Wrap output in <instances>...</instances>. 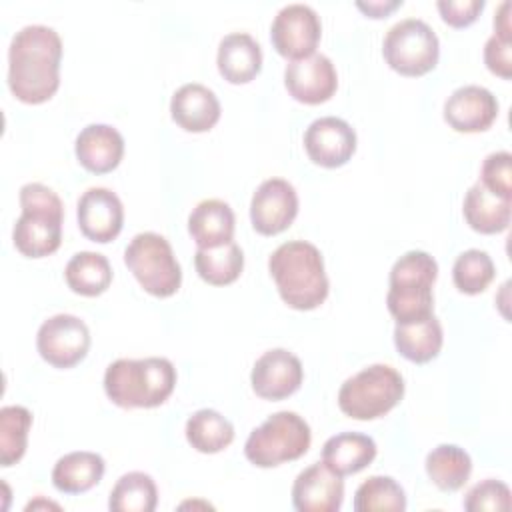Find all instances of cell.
Listing matches in <instances>:
<instances>
[{"label": "cell", "instance_id": "8d00e7d4", "mask_svg": "<svg viewBox=\"0 0 512 512\" xmlns=\"http://www.w3.org/2000/svg\"><path fill=\"white\" fill-rule=\"evenodd\" d=\"M436 8L446 24L464 28L478 18L484 8V0H438Z\"/></svg>", "mask_w": 512, "mask_h": 512}, {"label": "cell", "instance_id": "f546056e", "mask_svg": "<svg viewBox=\"0 0 512 512\" xmlns=\"http://www.w3.org/2000/svg\"><path fill=\"white\" fill-rule=\"evenodd\" d=\"M194 266L204 282L212 286H226L240 276L244 268V254L236 242L198 248L194 254Z\"/></svg>", "mask_w": 512, "mask_h": 512}, {"label": "cell", "instance_id": "3957f363", "mask_svg": "<svg viewBox=\"0 0 512 512\" xmlns=\"http://www.w3.org/2000/svg\"><path fill=\"white\" fill-rule=\"evenodd\" d=\"M176 386V368L168 358H118L104 372L106 396L120 408H154Z\"/></svg>", "mask_w": 512, "mask_h": 512}, {"label": "cell", "instance_id": "ffe728a7", "mask_svg": "<svg viewBox=\"0 0 512 512\" xmlns=\"http://www.w3.org/2000/svg\"><path fill=\"white\" fill-rule=\"evenodd\" d=\"M172 120L186 132H208L220 120V102L204 84H184L170 100Z\"/></svg>", "mask_w": 512, "mask_h": 512}, {"label": "cell", "instance_id": "1f68e13d", "mask_svg": "<svg viewBox=\"0 0 512 512\" xmlns=\"http://www.w3.org/2000/svg\"><path fill=\"white\" fill-rule=\"evenodd\" d=\"M352 506L356 512H404L406 494L394 478L370 476L356 488Z\"/></svg>", "mask_w": 512, "mask_h": 512}, {"label": "cell", "instance_id": "74e56055", "mask_svg": "<svg viewBox=\"0 0 512 512\" xmlns=\"http://www.w3.org/2000/svg\"><path fill=\"white\" fill-rule=\"evenodd\" d=\"M510 40H504L492 34L484 44V62L488 70L502 78H512V56H510Z\"/></svg>", "mask_w": 512, "mask_h": 512}, {"label": "cell", "instance_id": "9a60e30c", "mask_svg": "<svg viewBox=\"0 0 512 512\" xmlns=\"http://www.w3.org/2000/svg\"><path fill=\"white\" fill-rule=\"evenodd\" d=\"M304 378L298 356L284 348L264 352L252 366V390L264 400H282L294 394Z\"/></svg>", "mask_w": 512, "mask_h": 512}, {"label": "cell", "instance_id": "6da1fadb", "mask_svg": "<svg viewBox=\"0 0 512 512\" xmlns=\"http://www.w3.org/2000/svg\"><path fill=\"white\" fill-rule=\"evenodd\" d=\"M62 40L44 24L20 28L8 48V86L24 104L50 100L60 86Z\"/></svg>", "mask_w": 512, "mask_h": 512}, {"label": "cell", "instance_id": "8992f818", "mask_svg": "<svg viewBox=\"0 0 512 512\" xmlns=\"http://www.w3.org/2000/svg\"><path fill=\"white\" fill-rule=\"evenodd\" d=\"M402 396V374L388 364H372L344 380L338 390V406L354 420H374L390 412Z\"/></svg>", "mask_w": 512, "mask_h": 512}, {"label": "cell", "instance_id": "ba28073f", "mask_svg": "<svg viewBox=\"0 0 512 512\" xmlns=\"http://www.w3.org/2000/svg\"><path fill=\"white\" fill-rule=\"evenodd\" d=\"M124 262L140 286L152 296L168 298L182 284V270L172 246L156 232L136 234L124 250Z\"/></svg>", "mask_w": 512, "mask_h": 512}, {"label": "cell", "instance_id": "2e32d148", "mask_svg": "<svg viewBox=\"0 0 512 512\" xmlns=\"http://www.w3.org/2000/svg\"><path fill=\"white\" fill-rule=\"evenodd\" d=\"M76 216L82 234L100 244L114 240L124 224V208L120 198L102 186L88 188L80 196Z\"/></svg>", "mask_w": 512, "mask_h": 512}, {"label": "cell", "instance_id": "7c38bea8", "mask_svg": "<svg viewBox=\"0 0 512 512\" xmlns=\"http://www.w3.org/2000/svg\"><path fill=\"white\" fill-rule=\"evenodd\" d=\"M298 214V194L284 178L264 180L250 202V220L258 234L274 236L284 232Z\"/></svg>", "mask_w": 512, "mask_h": 512}, {"label": "cell", "instance_id": "484cf974", "mask_svg": "<svg viewBox=\"0 0 512 512\" xmlns=\"http://www.w3.org/2000/svg\"><path fill=\"white\" fill-rule=\"evenodd\" d=\"M444 342L440 320L432 314L418 322L396 324L394 344L400 356L414 364H426L440 354Z\"/></svg>", "mask_w": 512, "mask_h": 512}, {"label": "cell", "instance_id": "e0dca14e", "mask_svg": "<svg viewBox=\"0 0 512 512\" xmlns=\"http://www.w3.org/2000/svg\"><path fill=\"white\" fill-rule=\"evenodd\" d=\"M344 500L342 476L324 462L304 468L292 484V504L298 512H336Z\"/></svg>", "mask_w": 512, "mask_h": 512}, {"label": "cell", "instance_id": "7402d4cb", "mask_svg": "<svg viewBox=\"0 0 512 512\" xmlns=\"http://www.w3.org/2000/svg\"><path fill=\"white\" fill-rule=\"evenodd\" d=\"M188 232L198 248H214L232 242L234 212L224 200H202L188 216Z\"/></svg>", "mask_w": 512, "mask_h": 512}, {"label": "cell", "instance_id": "f1b7e54d", "mask_svg": "<svg viewBox=\"0 0 512 512\" xmlns=\"http://www.w3.org/2000/svg\"><path fill=\"white\" fill-rule=\"evenodd\" d=\"M186 440L202 454H216L234 440V426L218 410L202 408L186 420Z\"/></svg>", "mask_w": 512, "mask_h": 512}, {"label": "cell", "instance_id": "9c48e42d", "mask_svg": "<svg viewBox=\"0 0 512 512\" xmlns=\"http://www.w3.org/2000/svg\"><path fill=\"white\" fill-rule=\"evenodd\" d=\"M386 64L402 76H422L438 64L440 42L436 32L420 18L396 22L384 36Z\"/></svg>", "mask_w": 512, "mask_h": 512}, {"label": "cell", "instance_id": "603a6c76", "mask_svg": "<svg viewBox=\"0 0 512 512\" xmlns=\"http://www.w3.org/2000/svg\"><path fill=\"white\" fill-rule=\"evenodd\" d=\"M376 442L360 432H340L322 446V462L338 476L364 470L376 458Z\"/></svg>", "mask_w": 512, "mask_h": 512}, {"label": "cell", "instance_id": "ac0fdd59", "mask_svg": "<svg viewBox=\"0 0 512 512\" xmlns=\"http://www.w3.org/2000/svg\"><path fill=\"white\" fill-rule=\"evenodd\" d=\"M498 116L496 96L476 84L456 88L444 102V120L456 132H484Z\"/></svg>", "mask_w": 512, "mask_h": 512}, {"label": "cell", "instance_id": "d590c367", "mask_svg": "<svg viewBox=\"0 0 512 512\" xmlns=\"http://www.w3.org/2000/svg\"><path fill=\"white\" fill-rule=\"evenodd\" d=\"M484 188L492 194L510 200L512 198V154L506 150L492 152L484 158L480 180Z\"/></svg>", "mask_w": 512, "mask_h": 512}, {"label": "cell", "instance_id": "e575fe53", "mask_svg": "<svg viewBox=\"0 0 512 512\" xmlns=\"http://www.w3.org/2000/svg\"><path fill=\"white\" fill-rule=\"evenodd\" d=\"M464 508L468 512H508L510 510V488L494 478L474 484L466 498Z\"/></svg>", "mask_w": 512, "mask_h": 512}, {"label": "cell", "instance_id": "d6a6232c", "mask_svg": "<svg viewBox=\"0 0 512 512\" xmlns=\"http://www.w3.org/2000/svg\"><path fill=\"white\" fill-rule=\"evenodd\" d=\"M32 414L24 406H4L0 410V464H16L26 452Z\"/></svg>", "mask_w": 512, "mask_h": 512}, {"label": "cell", "instance_id": "cb8c5ba5", "mask_svg": "<svg viewBox=\"0 0 512 512\" xmlns=\"http://www.w3.org/2000/svg\"><path fill=\"white\" fill-rule=\"evenodd\" d=\"M104 468V458L96 452H68L54 464L52 484L64 494H82L102 480Z\"/></svg>", "mask_w": 512, "mask_h": 512}, {"label": "cell", "instance_id": "277c9868", "mask_svg": "<svg viewBox=\"0 0 512 512\" xmlns=\"http://www.w3.org/2000/svg\"><path fill=\"white\" fill-rule=\"evenodd\" d=\"M22 214L12 232L14 246L28 258H44L60 248L64 206L54 190L40 182L20 188Z\"/></svg>", "mask_w": 512, "mask_h": 512}, {"label": "cell", "instance_id": "83f0119b", "mask_svg": "<svg viewBox=\"0 0 512 512\" xmlns=\"http://www.w3.org/2000/svg\"><path fill=\"white\" fill-rule=\"evenodd\" d=\"M64 278L72 292L82 296H98L106 292L112 282V266L104 254L84 250L68 260Z\"/></svg>", "mask_w": 512, "mask_h": 512}, {"label": "cell", "instance_id": "4fadbf2b", "mask_svg": "<svg viewBox=\"0 0 512 512\" xmlns=\"http://www.w3.org/2000/svg\"><path fill=\"white\" fill-rule=\"evenodd\" d=\"M284 86L294 100L314 106L332 98L338 88V74L328 56L314 52L286 64Z\"/></svg>", "mask_w": 512, "mask_h": 512}, {"label": "cell", "instance_id": "ab89813d", "mask_svg": "<svg viewBox=\"0 0 512 512\" xmlns=\"http://www.w3.org/2000/svg\"><path fill=\"white\" fill-rule=\"evenodd\" d=\"M508 10H510V2H502L496 16H494V28H496V36L504 38V40H510V16H508Z\"/></svg>", "mask_w": 512, "mask_h": 512}, {"label": "cell", "instance_id": "5b68a950", "mask_svg": "<svg viewBox=\"0 0 512 512\" xmlns=\"http://www.w3.org/2000/svg\"><path fill=\"white\" fill-rule=\"evenodd\" d=\"M436 276L438 264L424 250H410L394 262L386 306L396 324L418 322L434 314L432 286Z\"/></svg>", "mask_w": 512, "mask_h": 512}, {"label": "cell", "instance_id": "5bb4252c", "mask_svg": "<svg viewBox=\"0 0 512 512\" xmlns=\"http://www.w3.org/2000/svg\"><path fill=\"white\" fill-rule=\"evenodd\" d=\"M304 148L314 164L338 168L356 152V132L342 118L322 116L306 128Z\"/></svg>", "mask_w": 512, "mask_h": 512}, {"label": "cell", "instance_id": "52a82bcc", "mask_svg": "<svg viewBox=\"0 0 512 512\" xmlns=\"http://www.w3.org/2000/svg\"><path fill=\"white\" fill-rule=\"evenodd\" d=\"M310 442L312 432L308 422L296 412L280 410L250 432L244 454L254 466L272 468L304 456Z\"/></svg>", "mask_w": 512, "mask_h": 512}, {"label": "cell", "instance_id": "836d02e7", "mask_svg": "<svg viewBox=\"0 0 512 512\" xmlns=\"http://www.w3.org/2000/svg\"><path fill=\"white\" fill-rule=\"evenodd\" d=\"M496 268L488 252L470 248L462 252L454 266H452V280L454 286L464 294H480L488 288V284L494 280Z\"/></svg>", "mask_w": 512, "mask_h": 512}, {"label": "cell", "instance_id": "4dcf8cb0", "mask_svg": "<svg viewBox=\"0 0 512 512\" xmlns=\"http://www.w3.org/2000/svg\"><path fill=\"white\" fill-rule=\"evenodd\" d=\"M158 504V490L152 476L144 472H128L114 484L108 508L112 512H152Z\"/></svg>", "mask_w": 512, "mask_h": 512}, {"label": "cell", "instance_id": "f35d334b", "mask_svg": "<svg viewBox=\"0 0 512 512\" xmlns=\"http://www.w3.org/2000/svg\"><path fill=\"white\" fill-rule=\"evenodd\" d=\"M356 6L370 18H386L392 10L402 6V0H376V2H356Z\"/></svg>", "mask_w": 512, "mask_h": 512}, {"label": "cell", "instance_id": "d6986e66", "mask_svg": "<svg viewBox=\"0 0 512 512\" xmlns=\"http://www.w3.org/2000/svg\"><path fill=\"white\" fill-rule=\"evenodd\" d=\"M78 162L94 174L112 172L124 154L122 134L108 124H88L74 142Z\"/></svg>", "mask_w": 512, "mask_h": 512}, {"label": "cell", "instance_id": "7a4b0ae2", "mask_svg": "<svg viewBox=\"0 0 512 512\" xmlns=\"http://www.w3.org/2000/svg\"><path fill=\"white\" fill-rule=\"evenodd\" d=\"M280 298L294 310H314L328 296V276L320 250L306 240L280 244L268 258Z\"/></svg>", "mask_w": 512, "mask_h": 512}, {"label": "cell", "instance_id": "d4e9b609", "mask_svg": "<svg viewBox=\"0 0 512 512\" xmlns=\"http://www.w3.org/2000/svg\"><path fill=\"white\" fill-rule=\"evenodd\" d=\"M462 212L468 226L480 234H498L510 224V200L492 194L480 182L468 188Z\"/></svg>", "mask_w": 512, "mask_h": 512}, {"label": "cell", "instance_id": "8fae6325", "mask_svg": "<svg viewBox=\"0 0 512 512\" xmlns=\"http://www.w3.org/2000/svg\"><path fill=\"white\" fill-rule=\"evenodd\" d=\"M322 34L316 10L308 4H288L278 10L270 26V40L276 52L290 60L312 56Z\"/></svg>", "mask_w": 512, "mask_h": 512}, {"label": "cell", "instance_id": "30bf717a", "mask_svg": "<svg viewBox=\"0 0 512 512\" xmlns=\"http://www.w3.org/2000/svg\"><path fill=\"white\" fill-rule=\"evenodd\" d=\"M36 348L54 368H72L90 348V330L74 314H54L38 328Z\"/></svg>", "mask_w": 512, "mask_h": 512}, {"label": "cell", "instance_id": "44dd1931", "mask_svg": "<svg viewBox=\"0 0 512 512\" xmlns=\"http://www.w3.org/2000/svg\"><path fill=\"white\" fill-rule=\"evenodd\" d=\"M216 64L230 84H246L262 68L260 44L246 32H232L220 40Z\"/></svg>", "mask_w": 512, "mask_h": 512}, {"label": "cell", "instance_id": "4316f807", "mask_svg": "<svg viewBox=\"0 0 512 512\" xmlns=\"http://www.w3.org/2000/svg\"><path fill=\"white\" fill-rule=\"evenodd\" d=\"M426 474L442 492L460 490L472 472L470 454L456 444H440L426 456Z\"/></svg>", "mask_w": 512, "mask_h": 512}]
</instances>
